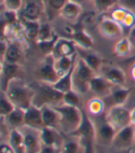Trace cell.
Masks as SVG:
<instances>
[{
  "label": "cell",
  "instance_id": "6da1fadb",
  "mask_svg": "<svg viewBox=\"0 0 135 153\" xmlns=\"http://www.w3.org/2000/svg\"><path fill=\"white\" fill-rule=\"evenodd\" d=\"M4 93L18 109L25 111L32 105L33 90L32 86L27 85L19 78H16L9 82L8 89Z\"/></svg>",
  "mask_w": 135,
  "mask_h": 153
},
{
  "label": "cell",
  "instance_id": "7a4b0ae2",
  "mask_svg": "<svg viewBox=\"0 0 135 153\" xmlns=\"http://www.w3.org/2000/svg\"><path fill=\"white\" fill-rule=\"evenodd\" d=\"M31 86L33 90L32 104L40 109L44 106L58 105L63 101L64 93L56 90L52 84L37 81Z\"/></svg>",
  "mask_w": 135,
  "mask_h": 153
},
{
  "label": "cell",
  "instance_id": "3957f363",
  "mask_svg": "<svg viewBox=\"0 0 135 153\" xmlns=\"http://www.w3.org/2000/svg\"><path fill=\"white\" fill-rule=\"evenodd\" d=\"M58 113V126L62 133L71 135L80 126L82 120V110L67 104H58L53 106Z\"/></svg>",
  "mask_w": 135,
  "mask_h": 153
},
{
  "label": "cell",
  "instance_id": "277c9868",
  "mask_svg": "<svg viewBox=\"0 0 135 153\" xmlns=\"http://www.w3.org/2000/svg\"><path fill=\"white\" fill-rule=\"evenodd\" d=\"M94 76V71L85 61L77 57L72 75V90L79 94L88 92L90 91V81Z\"/></svg>",
  "mask_w": 135,
  "mask_h": 153
},
{
  "label": "cell",
  "instance_id": "5b68a950",
  "mask_svg": "<svg viewBox=\"0 0 135 153\" xmlns=\"http://www.w3.org/2000/svg\"><path fill=\"white\" fill-rule=\"evenodd\" d=\"M95 126L92 120L82 110V120L78 129L70 135L77 140L84 149V153H94V143L95 141Z\"/></svg>",
  "mask_w": 135,
  "mask_h": 153
},
{
  "label": "cell",
  "instance_id": "8992f818",
  "mask_svg": "<svg viewBox=\"0 0 135 153\" xmlns=\"http://www.w3.org/2000/svg\"><path fill=\"white\" fill-rule=\"evenodd\" d=\"M106 120L117 131L129 125H131L130 112L123 107V105L112 106L106 115Z\"/></svg>",
  "mask_w": 135,
  "mask_h": 153
},
{
  "label": "cell",
  "instance_id": "52a82bcc",
  "mask_svg": "<svg viewBox=\"0 0 135 153\" xmlns=\"http://www.w3.org/2000/svg\"><path fill=\"white\" fill-rule=\"evenodd\" d=\"M135 144V126L129 125L117 131L112 145L118 150H128Z\"/></svg>",
  "mask_w": 135,
  "mask_h": 153
},
{
  "label": "cell",
  "instance_id": "ba28073f",
  "mask_svg": "<svg viewBox=\"0 0 135 153\" xmlns=\"http://www.w3.org/2000/svg\"><path fill=\"white\" fill-rule=\"evenodd\" d=\"M20 129L23 135L25 153H40L42 149L40 130L26 126L20 127Z\"/></svg>",
  "mask_w": 135,
  "mask_h": 153
},
{
  "label": "cell",
  "instance_id": "9c48e42d",
  "mask_svg": "<svg viewBox=\"0 0 135 153\" xmlns=\"http://www.w3.org/2000/svg\"><path fill=\"white\" fill-rule=\"evenodd\" d=\"M98 28L101 34L107 39H119L123 34V27L110 17L101 19Z\"/></svg>",
  "mask_w": 135,
  "mask_h": 153
},
{
  "label": "cell",
  "instance_id": "30bf717a",
  "mask_svg": "<svg viewBox=\"0 0 135 153\" xmlns=\"http://www.w3.org/2000/svg\"><path fill=\"white\" fill-rule=\"evenodd\" d=\"M110 18L113 19L118 23H119L122 27L131 28L135 25V15L130 9H127L119 6L118 7H115L112 9Z\"/></svg>",
  "mask_w": 135,
  "mask_h": 153
},
{
  "label": "cell",
  "instance_id": "8fae6325",
  "mask_svg": "<svg viewBox=\"0 0 135 153\" xmlns=\"http://www.w3.org/2000/svg\"><path fill=\"white\" fill-rule=\"evenodd\" d=\"M76 54V45L71 39L58 38L56 42L52 56L54 58L62 56H72Z\"/></svg>",
  "mask_w": 135,
  "mask_h": 153
},
{
  "label": "cell",
  "instance_id": "7c38bea8",
  "mask_svg": "<svg viewBox=\"0 0 135 153\" xmlns=\"http://www.w3.org/2000/svg\"><path fill=\"white\" fill-rule=\"evenodd\" d=\"M38 76L39 81H43L48 84H55L57 83L60 76L58 74L57 70L54 65V58L52 61H46L38 69Z\"/></svg>",
  "mask_w": 135,
  "mask_h": 153
},
{
  "label": "cell",
  "instance_id": "4fadbf2b",
  "mask_svg": "<svg viewBox=\"0 0 135 153\" xmlns=\"http://www.w3.org/2000/svg\"><path fill=\"white\" fill-rule=\"evenodd\" d=\"M95 141H98L102 145H112V142L117 133V130L112 126L106 120L105 123L99 125V126L95 127Z\"/></svg>",
  "mask_w": 135,
  "mask_h": 153
},
{
  "label": "cell",
  "instance_id": "5bb4252c",
  "mask_svg": "<svg viewBox=\"0 0 135 153\" xmlns=\"http://www.w3.org/2000/svg\"><path fill=\"white\" fill-rule=\"evenodd\" d=\"M24 126L38 130L44 127L42 111L40 108L31 105L24 111Z\"/></svg>",
  "mask_w": 135,
  "mask_h": 153
},
{
  "label": "cell",
  "instance_id": "9a60e30c",
  "mask_svg": "<svg viewBox=\"0 0 135 153\" xmlns=\"http://www.w3.org/2000/svg\"><path fill=\"white\" fill-rule=\"evenodd\" d=\"M71 39L76 45L82 47L83 49H91L94 45V42L88 32L82 27H73L70 33Z\"/></svg>",
  "mask_w": 135,
  "mask_h": 153
},
{
  "label": "cell",
  "instance_id": "2e32d148",
  "mask_svg": "<svg viewBox=\"0 0 135 153\" xmlns=\"http://www.w3.org/2000/svg\"><path fill=\"white\" fill-rule=\"evenodd\" d=\"M1 65V91L2 92H5L9 82L18 78L17 75L20 70V65L12 63H3Z\"/></svg>",
  "mask_w": 135,
  "mask_h": 153
},
{
  "label": "cell",
  "instance_id": "e0dca14e",
  "mask_svg": "<svg viewBox=\"0 0 135 153\" xmlns=\"http://www.w3.org/2000/svg\"><path fill=\"white\" fill-rule=\"evenodd\" d=\"M112 85L103 76H94L90 81V91L97 96H107L112 92Z\"/></svg>",
  "mask_w": 135,
  "mask_h": 153
},
{
  "label": "cell",
  "instance_id": "ac0fdd59",
  "mask_svg": "<svg viewBox=\"0 0 135 153\" xmlns=\"http://www.w3.org/2000/svg\"><path fill=\"white\" fill-rule=\"evenodd\" d=\"M82 11L81 5L68 0L66 5L59 11V16L67 21L73 22L82 16Z\"/></svg>",
  "mask_w": 135,
  "mask_h": 153
},
{
  "label": "cell",
  "instance_id": "d6986e66",
  "mask_svg": "<svg viewBox=\"0 0 135 153\" xmlns=\"http://www.w3.org/2000/svg\"><path fill=\"white\" fill-rule=\"evenodd\" d=\"M102 76L113 86H118V87L124 86L127 79L126 74L122 71V69L116 67L107 68L104 71V74Z\"/></svg>",
  "mask_w": 135,
  "mask_h": 153
},
{
  "label": "cell",
  "instance_id": "ffe728a7",
  "mask_svg": "<svg viewBox=\"0 0 135 153\" xmlns=\"http://www.w3.org/2000/svg\"><path fill=\"white\" fill-rule=\"evenodd\" d=\"M21 56H22V51H21V46L20 45V42L18 41L9 42H8L5 56H4L1 64H3V63L18 64Z\"/></svg>",
  "mask_w": 135,
  "mask_h": 153
},
{
  "label": "cell",
  "instance_id": "44dd1931",
  "mask_svg": "<svg viewBox=\"0 0 135 153\" xmlns=\"http://www.w3.org/2000/svg\"><path fill=\"white\" fill-rule=\"evenodd\" d=\"M40 23L38 21H30L23 19L21 21L22 33H23V39L27 42L36 41L40 30Z\"/></svg>",
  "mask_w": 135,
  "mask_h": 153
},
{
  "label": "cell",
  "instance_id": "7402d4cb",
  "mask_svg": "<svg viewBox=\"0 0 135 153\" xmlns=\"http://www.w3.org/2000/svg\"><path fill=\"white\" fill-rule=\"evenodd\" d=\"M76 59H77V53L72 56H62L58 58H54L55 68L60 78L70 70V68L75 64Z\"/></svg>",
  "mask_w": 135,
  "mask_h": 153
},
{
  "label": "cell",
  "instance_id": "603a6c76",
  "mask_svg": "<svg viewBox=\"0 0 135 153\" xmlns=\"http://www.w3.org/2000/svg\"><path fill=\"white\" fill-rule=\"evenodd\" d=\"M41 111L44 126L55 128L58 126V113L56 111V109L53 106H44L43 108H41Z\"/></svg>",
  "mask_w": 135,
  "mask_h": 153
},
{
  "label": "cell",
  "instance_id": "cb8c5ba5",
  "mask_svg": "<svg viewBox=\"0 0 135 153\" xmlns=\"http://www.w3.org/2000/svg\"><path fill=\"white\" fill-rule=\"evenodd\" d=\"M8 143L15 153H25L23 135L20 128L11 129L8 135Z\"/></svg>",
  "mask_w": 135,
  "mask_h": 153
},
{
  "label": "cell",
  "instance_id": "d4e9b609",
  "mask_svg": "<svg viewBox=\"0 0 135 153\" xmlns=\"http://www.w3.org/2000/svg\"><path fill=\"white\" fill-rule=\"evenodd\" d=\"M20 10L22 14V19L25 20L38 21L41 15L40 7L34 2H28Z\"/></svg>",
  "mask_w": 135,
  "mask_h": 153
},
{
  "label": "cell",
  "instance_id": "484cf974",
  "mask_svg": "<svg viewBox=\"0 0 135 153\" xmlns=\"http://www.w3.org/2000/svg\"><path fill=\"white\" fill-rule=\"evenodd\" d=\"M2 119H6L7 125L12 127V129L20 128L24 126V111L16 108L12 113Z\"/></svg>",
  "mask_w": 135,
  "mask_h": 153
},
{
  "label": "cell",
  "instance_id": "4316f807",
  "mask_svg": "<svg viewBox=\"0 0 135 153\" xmlns=\"http://www.w3.org/2000/svg\"><path fill=\"white\" fill-rule=\"evenodd\" d=\"M75 65V64H74ZM73 70H74V65L70 68V70L62 76L59 79V80L53 84L54 88L56 90H58V91L65 93L72 90V75H73Z\"/></svg>",
  "mask_w": 135,
  "mask_h": 153
},
{
  "label": "cell",
  "instance_id": "83f0119b",
  "mask_svg": "<svg viewBox=\"0 0 135 153\" xmlns=\"http://www.w3.org/2000/svg\"><path fill=\"white\" fill-rule=\"evenodd\" d=\"M129 95H130L129 89H125V88H123V87H119L118 90L111 92L110 97L112 98L115 105H123L124 102L127 101Z\"/></svg>",
  "mask_w": 135,
  "mask_h": 153
},
{
  "label": "cell",
  "instance_id": "f1b7e54d",
  "mask_svg": "<svg viewBox=\"0 0 135 153\" xmlns=\"http://www.w3.org/2000/svg\"><path fill=\"white\" fill-rule=\"evenodd\" d=\"M62 102L64 104H67V105L80 108V106H81L80 94L77 93L76 91H74L73 90L68 91V92H65L64 95H63Z\"/></svg>",
  "mask_w": 135,
  "mask_h": 153
},
{
  "label": "cell",
  "instance_id": "f546056e",
  "mask_svg": "<svg viewBox=\"0 0 135 153\" xmlns=\"http://www.w3.org/2000/svg\"><path fill=\"white\" fill-rule=\"evenodd\" d=\"M119 0H93L94 7L98 12H106L109 9H113L118 4Z\"/></svg>",
  "mask_w": 135,
  "mask_h": 153
},
{
  "label": "cell",
  "instance_id": "4dcf8cb0",
  "mask_svg": "<svg viewBox=\"0 0 135 153\" xmlns=\"http://www.w3.org/2000/svg\"><path fill=\"white\" fill-rule=\"evenodd\" d=\"M16 109V107L12 104L8 98L6 96L4 92H2L1 101H0V114L2 118L7 117L10 113H12Z\"/></svg>",
  "mask_w": 135,
  "mask_h": 153
},
{
  "label": "cell",
  "instance_id": "1f68e13d",
  "mask_svg": "<svg viewBox=\"0 0 135 153\" xmlns=\"http://www.w3.org/2000/svg\"><path fill=\"white\" fill-rule=\"evenodd\" d=\"M81 151L84 152V149L78 140L65 141L60 149V153H81Z\"/></svg>",
  "mask_w": 135,
  "mask_h": 153
},
{
  "label": "cell",
  "instance_id": "d6a6232c",
  "mask_svg": "<svg viewBox=\"0 0 135 153\" xmlns=\"http://www.w3.org/2000/svg\"><path fill=\"white\" fill-rule=\"evenodd\" d=\"M55 32L50 27L48 23H44L40 25V30H39V33L38 37L36 39V42H46L50 39H52L55 36Z\"/></svg>",
  "mask_w": 135,
  "mask_h": 153
},
{
  "label": "cell",
  "instance_id": "836d02e7",
  "mask_svg": "<svg viewBox=\"0 0 135 153\" xmlns=\"http://www.w3.org/2000/svg\"><path fill=\"white\" fill-rule=\"evenodd\" d=\"M58 37L57 34H55V36L48 40V41H46V42H38L37 45L40 48V50L43 52V53L44 56H50L53 53V50H54V47H55V45L56 42H57Z\"/></svg>",
  "mask_w": 135,
  "mask_h": 153
},
{
  "label": "cell",
  "instance_id": "e575fe53",
  "mask_svg": "<svg viewBox=\"0 0 135 153\" xmlns=\"http://www.w3.org/2000/svg\"><path fill=\"white\" fill-rule=\"evenodd\" d=\"M85 63L89 65L90 68H91L94 72L96 71H99L102 67H101V65H102V61H101L100 57L97 56L96 54H94V53H89V54H86V56L82 58Z\"/></svg>",
  "mask_w": 135,
  "mask_h": 153
},
{
  "label": "cell",
  "instance_id": "d590c367",
  "mask_svg": "<svg viewBox=\"0 0 135 153\" xmlns=\"http://www.w3.org/2000/svg\"><path fill=\"white\" fill-rule=\"evenodd\" d=\"M131 48V43L129 38H121L118 40L115 46V52L119 56H125L127 54Z\"/></svg>",
  "mask_w": 135,
  "mask_h": 153
},
{
  "label": "cell",
  "instance_id": "8d00e7d4",
  "mask_svg": "<svg viewBox=\"0 0 135 153\" xmlns=\"http://www.w3.org/2000/svg\"><path fill=\"white\" fill-rule=\"evenodd\" d=\"M1 4L6 10L18 12L22 8V0H2Z\"/></svg>",
  "mask_w": 135,
  "mask_h": 153
},
{
  "label": "cell",
  "instance_id": "74e56055",
  "mask_svg": "<svg viewBox=\"0 0 135 153\" xmlns=\"http://www.w3.org/2000/svg\"><path fill=\"white\" fill-rule=\"evenodd\" d=\"M89 110L94 114H98L103 110V102L100 99H94L89 102Z\"/></svg>",
  "mask_w": 135,
  "mask_h": 153
},
{
  "label": "cell",
  "instance_id": "f35d334b",
  "mask_svg": "<svg viewBox=\"0 0 135 153\" xmlns=\"http://www.w3.org/2000/svg\"><path fill=\"white\" fill-rule=\"evenodd\" d=\"M67 2H68V0H47L48 7L51 9L56 10V11H58V12L63 8V7L66 5Z\"/></svg>",
  "mask_w": 135,
  "mask_h": 153
},
{
  "label": "cell",
  "instance_id": "ab89813d",
  "mask_svg": "<svg viewBox=\"0 0 135 153\" xmlns=\"http://www.w3.org/2000/svg\"><path fill=\"white\" fill-rule=\"evenodd\" d=\"M118 4L119 6L130 10L131 8H135V0H119Z\"/></svg>",
  "mask_w": 135,
  "mask_h": 153
},
{
  "label": "cell",
  "instance_id": "60d3db41",
  "mask_svg": "<svg viewBox=\"0 0 135 153\" xmlns=\"http://www.w3.org/2000/svg\"><path fill=\"white\" fill-rule=\"evenodd\" d=\"M40 153H60V149L55 148V147L42 145V149L40 150Z\"/></svg>",
  "mask_w": 135,
  "mask_h": 153
},
{
  "label": "cell",
  "instance_id": "b9f144b4",
  "mask_svg": "<svg viewBox=\"0 0 135 153\" xmlns=\"http://www.w3.org/2000/svg\"><path fill=\"white\" fill-rule=\"evenodd\" d=\"M0 153H15L9 143H1L0 146Z\"/></svg>",
  "mask_w": 135,
  "mask_h": 153
},
{
  "label": "cell",
  "instance_id": "7bdbcfd3",
  "mask_svg": "<svg viewBox=\"0 0 135 153\" xmlns=\"http://www.w3.org/2000/svg\"><path fill=\"white\" fill-rule=\"evenodd\" d=\"M128 38H129V40H130V42L131 43V46H133L135 48V25L130 28Z\"/></svg>",
  "mask_w": 135,
  "mask_h": 153
},
{
  "label": "cell",
  "instance_id": "ee69618b",
  "mask_svg": "<svg viewBox=\"0 0 135 153\" xmlns=\"http://www.w3.org/2000/svg\"><path fill=\"white\" fill-rule=\"evenodd\" d=\"M130 123L135 126V108L132 110V112H130Z\"/></svg>",
  "mask_w": 135,
  "mask_h": 153
},
{
  "label": "cell",
  "instance_id": "f6af8a7d",
  "mask_svg": "<svg viewBox=\"0 0 135 153\" xmlns=\"http://www.w3.org/2000/svg\"><path fill=\"white\" fill-rule=\"evenodd\" d=\"M70 1H72V2L77 3V4H79V5H82L83 3L87 2L88 0H70Z\"/></svg>",
  "mask_w": 135,
  "mask_h": 153
},
{
  "label": "cell",
  "instance_id": "bcb514c9",
  "mask_svg": "<svg viewBox=\"0 0 135 153\" xmlns=\"http://www.w3.org/2000/svg\"><path fill=\"white\" fill-rule=\"evenodd\" d=\"M131 75H132V78L135 79V65L132 68V70H131Z\"/></svg>",
  "mask_w": 135,
  "mask_h": 153
},
{
  "label": "cell",
  "instance_id": "7dc6e473",
  "mask_svg": "<svg viewBox=\"0 0 135 153\" xmlns=\"http://www.w3.org/2000/svg\"><path fill=\"white\" fill-rule=\"evenodd\" d=\"M130 153H135V150H133L132 152H130Z\"/></svg>",
  "mask_w": 135,
  "mask_h": 153
},
{
  "label": "cell",
  "instance_id": "c3c4849f",
  "mask_svg": "<svg viewBox=\"0 0 135 153\" xmlns=\"http://www.w3.org/2000/svg\"><path fill=\"white\" fill-rule=\"evenodd\" d=\"M134 146H135V144H134Z\"/></svg>",
  "mask_w": 135,
  "mask_h": 153
},
{
  "label": "cell",
  "instance_id": "681fc988",
  "mask_svg": "<svg viewBox=\"0 0 135 153\" xmlns=\"http://www.w3.org/2000/svg\"><path fill=\"white\" fill-rule=\"evenodd\" d=\"M1 1H2V0H1Z\"/></svg>",
  "mask_w": 135,
  "mask_h": 153
}]
</instances>
